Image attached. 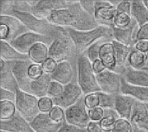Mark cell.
Wrapping results in <instances>:
<instances>
[{
	"label": "cell",
	"mask_w": 148,
	"mask_h": 132,
	"mask_svg": "<svg viewBox=\"0 0 148 132\" xmlns=\"http://www.w3.org/2000/svg\"><path fill=\"white\" fill-rule=\"evenodd\" d=\"M70 54V45L69 40L63 36H58L56 38L49 46V57L61 62L68 61V57Z\"/></svg>",
	"instance_id": "30bf717a"
},
{
	"label": "cell",
	"mask_w": 148,
	"mask_h": 132,
	"mask_svg": "<svg viewBox=\"0 0 148 132\" xmlns=\"http://www.w3.org/2000/svg\"><path fill=\"white\" fill-rule=\"evenodd\" d=\"M49 37L32 31H27L12 40L10 43L20 53L28 54L30 48L37 42L47 43Z\"/></svg>",
	"instance_id": "52a82bcc"
},
{
	"label": "cell",
	"mask_w": 148,
	"mask_h": 132,
	"mask_svg": "<svg viewBox=\"0 0 148 132\" xmlns=\"http://www.w3.org/2000/svg\"><path fill=\"white\" fill-rule=\"evenodd\" d=\"M147 56H148V54H147ZM148 67V59H147V67Z\"/></svg>",
	"instance_id": "db71d44e"
},
{
	"label": "cell",
	"mask_w": 148,
	"mask_h": 132,
	"mask_svg": "<svg viewBox=\"0 0 148 132\" xmlns=\"http://www.w3.org/2000/svg\"><path fill=\"white\" fill-rule=\"evenodd\" d=\"M88 116L90 121L93 122H101L104 118V109L98 106L94 109L88 110Z\"/></svg>",
	"instance_id": "60d3db41"
},
{
	"label": "cell",
	"mask_w": 148,
	"mask_h": 132,
	"mask_svg": "<svg viewBox=\"0 0 148 132\" xmlns=\"http://www.w3.org/2000/svg\"><path fill=\"white\" fill-rule=\"evenodd\" d=\"M1 132H7V131H1Z\"/></svg>",
	"instance_id": "91938a15"
},
{
	"label": "cell",
	"mask_w": 148,
	"mask_h": 132,
	"mask_svg": "<svg viewBox=\"0 0 148 132\" xmlns=\"http://www.w3.org/2000/svg\"><path fill=\"white\" fill-rule=\"evenodd\" d=\"M28 56L32 63L42 65L49 58V48L45 42H37L30 48Z\"/></svg>",
	"instance_id": "603a6c76"
},
{
	"label": "cell",
	"mask_w": 148,
	"mask_h": 132,
	"mask_svg": "<svg viewBox=\"0 0 148 132\" xmlns=\"http://www.w3.org/2000/svg\"><path fill=\"white\" fill-rule=\"evenodd\" d=\"M96 78L101 92L114 96L121 93L122 77L118 73L106 69L101 73L97 74Z\"/></svg>",
	"instance_id": "8992f818"
},
{
	"label": "cell",
	"mask_w": 148,
	"mask_h": 132,
	"mask_svg": "<svg viewBox=\"0 0 148 132\" xmlns=\"http://www.w3.org/2000/svg\"><path fill=\"white\" fill-rule=\"evenodd\" d=\"M121 118L114 109H104V118L100 122L103 131L112 132L116 121Z\"/></svg>",
	"instance_id": "83f0119b"
},
{
	"label": "cell",
	"mask_w": 148,
	"mask_h": 132,
	"mask_svg": "<svg viewBox=\"0 0 148 132\" xmlns=\"http://www.w3.org/2000/svg\"><path fill=\"white\" fill-rule=\"evenodd\" d=\"M1 131L7 132H35L29 123L18 112L10 120L1 121Z\"/></svg>",
	"instance_id": "8fae6325"
},
{
	"label": "cell",
	"mask_w": 148,
	"mask_h": 132,
	"mask_svg": "<svg viewBox=\"0 0 148 132\" xmlns=\"http://www.w3.org/2000/svg\"><path fill=\"white\" fill-rule=\"evenodd\" d=\"M32 62L30 61H21L14 62L13 74L20 90L30 93V84L32 80L29 76V68Z\"/></svg>",
	"instance_id": "9c48e42d"
},
{
	"label": "cell",
	"mask_w": 148,
	"mask_h": 132,
	"mask_svg": "<svg viewBox=\"0 0 148 132\" xmlns=\"http://www.w3.org/2000/svg\"><path fill=\"white\" fill-rule=\"evenodd\" d=\"M69 39L79 52H85L92 44L101 39H110L113 36V28L99 25L89 30H77L72 28L64 29Z\"/></svg>",
	"instance_id": "6da1fadb"
},
{
	"label": "cell",
	"mask_w": 148,
	"mask_h": 132,
	"mask_svg": "<svg viewBox=\"0 0 148 132\" xmlns=\"http://www.w3.org/2000/svg\"><path fill=\"white\" fill-rule=\"evenodd\" d=\"M66 123L79 130H86L90 118L88 116V110L84 103V96L81 98L75 105L65 110Z\"/></svg>",
	"instance_id": "277c9868"
},
{
	"label": "cell",
	"mask_w": 148,
	"mask_h": 132,
	"mask_svg": "<svg viewBox=\"0 0 148 132\" xmlns=\"http://www.w3.org/2000/svg\"><path fill=\"white\" fill-rule=\"evenodd\" d=\"M52 80L57 81L63 86H67L73 81L74 69L69 61H63L58 62L57 68L54 73L51 74Z\"/></svg>",
	"instance_id": "2e32d148"
},
{
	"label": "cell",
	"mask_w": 148,
	"mask_h": 132,
	"mask_svg": "<svg viewBox=\"0 0 148 132\" xmlns=\"http://www.w3.org/2000/svg\"><path fill=\"white\" fill-rule=\"evenodd\" d=\"M44 73H45L42 69V65L32 63L29 68V76L31 80H36L40 79Z\"/></svg>",
	"instance_id": "74e56055"
},
{
	"label": "cell",
	"mask_w": 148,
	"mask_h": 132,
	"mask_svg": "<svg viewBox=\"0 0 148 132\" xmlns=\"http://www.w3.org/2000/svg\"><path fill=\"white\" fill-rule=\"evenodd\" d=\"M38 101L39 99L35 95L23 92L19 88L16 90V110L29 123L34 121L41 113L38 107Z\"/></svg>",
	"instance_id": "3957f363"
},
{
	"label": "cell",
	"mask_w": 148,
	"mask_h": 132,
	"mask_svg": "<svg viewBox=\"0 0 148 132\" xmlns=\"http://www.w3.org/2000/svg\"><path fill=\"white\" fill-rule=\"evenodd\" d=\"M16 103L12 101L3 100L0 102V119L1 121H7L11 119L16 113Z\"/></svg>",
	"instance_id": "f1b7e54d"
},
{
	"label": "cell",
	"mask_w": 148,
	"mask_h": 132,
	"mask_svg": "<svg viewBox=\"0 0 148 132\" xmlns=\"http://www.w3.org/2000/svg\"><path fill=\"white\" fill-rule=\"evenodd\" d=\"M133 132H147V131H142V130H140V129H138V128H136V127H134V131Z\"/></svg>",
	"instance_id": "816d5d0a"
},
{
	"label": "cell",
	"mask_w": 148,
	"mask_h": 132,
	"mask_svg": "<svg viewBox=\"0 0 148 132\" xmlns=\"http://www.w3.org/2000/svg\"><path fill=\"white\" fill-rule=\"evenodd\" d=\"M138 41H148V22L140 27L136 37V42Z\"/></svg>",
	"instance_id": "ee69618b"
},
{
	"label": "cell",
	"mask_w": 148,
	"mask_h": 132,
	"mask_svg": "<svg viewBox=\"0 0 148 132\" xmlns=\"http://www.w3.org/2000/svg\"><path fill=\"white\" fill-rule=\"evenodd\" d=\"M77 131H79V129H77L74 126H71V125H68L67 123H65L62 126V128L58 131V132H75Z\"/></svg>",
	"instance_id": "f907efd6"
},
{
	"label": "cell",
	"mask_w": 148,
	"mask_h": 132,
	"mask_svg": "<svg viewBox=\"0 0 148 132\" xmlns=\"http://www.w3.org/2000/svg\"><path fill=\"white\" fill-rule=\"evenodd\" d=\"M100 60L103 62L108 70L116 71L117 61L113 41H108L102 45L100 51Z\"/></svg>",
	"instance_id": "d6986e66"
},
{
	"label": "cell",
	"mask_w": 148,
	"mask_h": 132,
	"mask_svg": "<svg viewBox=\"0 0 148 132\" xmlns=\"http://www.w3.org/2000/svg\"><path fill=\"white\" fill-rule=\"evenodd\" d=\"M118 13H123L131 15L132 12V2L131 1H121L116 8Z\"/></svg>",
	"instance_id": "7bdbcfd3"
},
{
	"label": "cell",
	"mask_w": 148,
	"mask_h": 132,
	"mask_svg": "<svg viewBox=\"0 0 148 132\" xmlns=\"http://www.w3.org/2000/svg\"><path fill=\"white\" fill-rule=\"evenodd\" d=\"M51 81V75L47 73H44L38 80H32L30 84V93L38 99L48 97V91Z\"/></svg>",
	"instance_id": "7402d4cb"
},
{
	"label": "cell",
	"mask_w": 148,
	"mask_h": 132,
	"mask_svg": "<svg viewBox=\"0 0 148 132\" xmlns=\"http://www.w3.org/2000/svg\"><path fill=\"white\" fill-rule=\"evenodd\" d=\"M64 124L53 122L49 113H40L30 123V125L35 132H58Z\"/></svg>",
	"instance_id": "5bb4252c"
},
{
	"label": "cell",
	"mask_w": 148,
	"mask_h": 132,
	"mask_svg": "<svg viewBox=\"0 0 148 132\" xmlns=\"http://www.w3.org/2000/svg\"><path fill=\"white\" fill-rule=\"evenodd\" d=\"M51 120L57 124H64L66 123V116H65V109L61 106L55 105L50 112L49 113Z\"/></svg>",
	"instance_id": "836d02e7"
},
{
	"label": "cell",
	"mask_w": 148,
	"mask_h": 132,
	"mask_svg": "<svg viewBox=\"0 0 148 132\" xmlns=\"http://www.w3.org/2000/svg\"><path fill=\"white\" fill-rule=\"evenodd\" d=\"M64 89H65V86L62 85L57 81L52 80L49 87L48 97L51 98L52 99H57L62 97V95L64 93Z\"/></svg>",
	"instance_id": "d6a6232c"
},
{
	"label": "cell",
	"mask_w": 148,
	"mask_h": 132,
	"mask_svg": "<svg viewBox=\"0 0 148 132\" xmlns=\"http://www.w3.org/2000/svg\"><path fill=\"white\" fill-rule=\"evenodd\" d=\"M57 66H58V62L56 61H55L54 59L52 58H48L42 64V69L44 71L45 73L47 74H52L56 72V68H57Z\"/></svg>",
	"instance_id": "f35d334b"
},
{
	"label": "cell",
	"mask_w": 148,
	"mask_h": 132,
	"mask_svg": "<svg viewBox=\"0 0 148 132\" xmlns=\"http://www.w3.org/2000/svg\"><path fill=\"white\" fill-rule=\"evenodd\" d=\"M132 17L136 21L139 26H143L148 22V10L144 1L136 0L132 1Z\"/></svg>",
	"instance_id": "cb8c5ba5"
},
{
	"label": "cell",
	"mask_w": 148,
	"mask_h": 132,
	"mask_svg": "<svg viewBox=\"0 0 148 132\" xmlns=\"http://www.w3.org/2000/svg\"><path fill=\"white\" fill-rule=\"evenodd\" d=\"M1 94H0V99L1 101L3 100H8V101H12L16 103V92H12L10 90H6L3 88L0 89Z\"/></svg>",
	"instance_id": "b9f144b4"
},
{
	"label": "cell",
	"mask_w": 148,
	"mask_h": 132,
	"mask_svg": "<svg viewBox=\"0 0 148 132\" xmlns=\"http://www.w3.org/2000/svg\"><path fill=\"white\" fill-rule=\"evenodd\" d=\"M134 49L148 54V41H138L134 46Z\"/></svg>",
	"instance_id": "f6af8a7d"
},
{
	"label": "cell",
	"mask_w": 148,
	"mask_h": 132,
	"mask_svg": "<svg viewBox=\"0 0 148 132\" xmlns=\"http://www.w3.org/2000/svg\"><path fill=\"white\" fill-rule=\"evenodd\" d=\"M77 83L84 95L101 92L93 64L85 54H80L77 60Z\"/></svg>",
	"instance_id": "7a4b0ae2"
},
{
	"label": "cell",
	"mask_w": 148,
	"mask_h": 132,
	"mask_svg": "<svg viewBox=\"0 0 148 132\" xmlns=\"http://www.w3.org/2000/svg\"><path fill=\"white\" fill-rule=\"evenodd\" d=\"M95 7H96V9H99V8H114V6L111 3V1H107V0H97V1H95Z\"/></svg>",
	"instance_id": "681fc988"
},
{
	"label": "cell",
	"mask_w": 148,
	"mask_h": 132,
	"mask_svg": "<svg viewBox=\"0 0 148 132\" xmlns=\"http://www.w3.org/2000/svg\"><path fill=\"white\" fill-rule=\"evenodd\" d=\"M122 78L131 86L148 87V71L146 69H134L130 67H127Z\"/></svg>",
	"instance_id": "9a60e30c"
},
{
	"label": "cell",
	"mask_w": 148,
	"mask_h": 132,
	"mask_svg": "<svg viewBox=\"0 0 148 132\" xmlns=\"http://www.w3.org/2000/svg\"><path fill=\"white\" fill-rule=\"evenodd\" d=\"M121 93L132 96L137 101L148 104V87L131 86L128 83H127L123 78L121 80Z\"/></svg>",
	"instance_id": "44dd1931"
},
{
	"label": "cell",
	"mask_w": 148,
	"mask_h": 132,
	"mask_svg": "<svg viewBox=\"0 0 148 132\" xmlns=\"http://www.w3.org/2000/svg\"><path fill=\"white\" fill-rule=\"evenodd\" d=\"M54 101L49 97H44L42 99H39L38 101V107L41 113H49L54 105Z\"/></svg>",
	"instance_id": "d590c367"
},
{
	"label": "cell",
	"mask_w": 148,
	"mask_h": 132,
	"mask_svg": "<svg viewBox=\"0 0 148 132\" xmlns=\"http://www.w3.org/2000/svg\"><path fill=\"white\" fill-rule=\"evenodd\" d=\"M79 3L82 9L86 13L95 18V12H96L95 1H79Z\"/></svg>",
	"instance_id": "ab89813d"
},
{
	"label": "cell",
	"mask_w": 148,
	"mask_h": 132,
	"mask_svg": "<svg viewBox=\"0 0 148 132\" xmlns=\"http://www.w3.org/2000/svg\"><path fill=\"white\" fill-rule=\"evenodd\" d=\"M98 96L100 99L99 106L103 109H114L115 105V96L108 94L102 92H98Z\"/></svg>",
	"instance_id": "1f68e13d"
},
{
	"label": "cell",
	"mask_w": 148,
	"mask_h": 132,
	"mask_svg": "<svg viewBox=\"0 0 148 132\" xmlns=\"http://www.w3.org/2000/svg\"><path fill=\"white\" fill-rule=\"evenodd\" d=\"M86 132H103V129L100 122L90 121L88 127L86 128Z\"/></svg>",
	"instance_id": "bcb514c9"
},
{
	"label": "cell",
	"mask_w": 148,
	"mask_h": 132,
	"mask_svg": "<svg viewBox=\"0 0 148 132\" xmlns=\"http://www.w3.org/2000/svg\"><path fill=\"white\" fill-rule=\"evenodd\" d=\"M136 101L137 100L132 96L119 93L115 96L114 110L117 112L121 118L130 121L133 113V109Z\"/></svg>",
	"instance_id": "7c38bea8"
},
{
	"label": "cell",
	"mask_w": 148,
	"mask_h": 132,
	"mask_svg": "<svg viewBox=\"0 0 148 132\" xmlns=\"http://www.w3.org/2000/svg\"><path fill=\"white\" fill-rule=\"evenodd\" d=\"M79 132H84V131H80ZM85 132H86V131H85Z\"/></svg>",
	"instance_id": "680465c9"
},
{
	"label": "cell",
	"mask_w": 148,
	"mask_h": 132,
	"mask_svg": "<svg viewBox=\"0 0 148 132\" xmlns=\"http://www.w3.org/2000/svg\"><path fill=\"white\" fill-rule=\"evenodd\" d=\"M113 43L115 49V55H116V61H117V67H123L128 64V59L130 54L132 52V48L122 43H120L114 40H113Z\"/></svg>",
	"instance_id": "484cf974"
},
{
	"label": "cell",
	"mask_w": 148,
	"mask_h": 132,
	"mask_svg": "<svg viewBox=\"0 0 148 132\" xmlns=\"http://www.w3.org/2000/svg\"><path fill=\"white\" fill-rule=\"evenodd\" d=\"M83 94L84 93L78 83L72 81L70 84L65 86L64 93L62 97L57 99H53V101L55 105L61 106L66 110L75 105L81 98H82Z\"/></svg>",
	"instance_id": "ba28073f"
},
{
	"label": "cell",
	"mask_w": 148,
	"mask_h": 132,
	"mask_svg": "<svg viewBox=\"0 0 148 132\" xmlns=\"http://www.w3.org/2000/svg\"><path fill=\"white\" fill-rule=\"evenodd\" d=\"M84 103L88 110L94 109L99 106L100 105V99L97 93H89L87 95H84Z\"/></svg>",
	"instance_id": "8d00e7d4"
},
{
	"label": "cell",
	"mask_w": 148,
	"mask_h": 132,
	"mask_svg": "<svg viewBox=\"0 0 148 132\" xmlns=\"http://www.w3.org/2000/svg\"><path fill=\"white\" fill-rule=\"evenodd\" d=\"M117 14L115 8H99L96 9L95 19L100 22L101 25L114 28V19Z\"/></svg>",
	"instance_id": "d4e9b609"
},
{
	"label": "cell",
	"mask_w": 148,
	"mask_h": 132,
	"mask_svg": "<svg viewBox=\"0 0 148 132\" xmlns=\"http://www.w3.org/2000/svg\"><path fill=\"white\" fill-rule=\"evenodd\" d=\"M9 36H10L9 27L5 24H0V39H1V41L8 42Z\"/></svg>",
	"instance_id": "c3c4849f"
},
{
	"label": "cell",
	"mask_w": 148,
	"mask_h": 132,
	"mask_svg": "<svg viewBox=\"0 0 148 132\" xmlns=\"http://www.w3.org/2000/svg\"><path fill=\"white\" fill-rule=\"evenodd\" d=\"M82 131V130H79V131H75V132H79V131Z\"/></svg>",
	"instance_id": "6f0895ef"
},
{
	"label": "cell",
	"mask_w": 148,
	"mask_h": 132,
	"mask_svg": "<svg viewBox=\"0 0 148 132\" xmlns=\"http://www.w3.org/2000/svg\"><path fill=\"white\" fill-rule=\"evenodd\" d=\"M134 126L129 120L119 118L113 129L112 132H133Z\"/></svg>",
	"instance_id": "e575fe53"
},
{
	"label": "cell",
	"mask_w": 148,
	"mask_h": 132,
	"mask_svg": "<svg viewBox=\"0 0 148 132\" xmlns=\"http://www.w3.org/2000/svg\"><path fill=\"white\" fill-rule=\"evenodd\" d=\"M147 54L133 48L128 59V67L134 69H144L147 63Z\"/></svg>",
	"instance_id": "4316f807"
},
{
	"label": "cell",
	"mask_w": 148,
	"mask_h": 132,
	"mask_svg": "<svg viewBox=\"0 0 148 132\" xmlns=\"http://www.w3.org/2000/svg\"><path fill=\"white\" fill-rule=\"evenodd\" d=\"M144 69H146V70H147V71H148V67H145Z\"/></svg>",
	"instance_id": "11a10c76"
},
{
	"label": "cell",
	"mask_w": 148,
	"mask_h": 132,
	"mask_svg": "<svg viewBox=\"0 0 148 132\" xmlns=\"http://www.w3.org/2000/svg\"><path fill=\"white\" fill-rule=\"evenodd\" d=\"M111 41L110 39H101L97 41L96 42H95L94 44H92L86 51H85V55L88 57V59L93 63L95 61L100 59V51L101 48L102 47V45L108 42Z\"/></svg>",
	"instance_id": "f546056e"
},
{
	"label": "cell",
	"mask_w": 148,
	"mask_h": 132,
	"mask_svg": "<svg viewBox=\"0 0 148 132\" xmlns=\"http://www.w3.org/2000/svg\"><path fill=\"white\" fill-rule=\"evenodd\" d=\"M0 24H5L9 27L10 36L8 39V42H10L12 40H14L17 36L29 31L28 29L22 23V22L17 17H16L15 16H11V15L1 16Z\"/></svg>",
	"instance_id": "e0dca14e"
},
{
	"label": "cell",
	"mask_w": 148,
	"mask_h": 132,
	"mask_svg": "<svg viewBox=\"0 0 148 132\" xmlns=\"http://www.w3.org/2000/svg\"><path fill=\"white\" fill-rule=\"evenodd\" d=\"M11 16L17 17L29 31L47 36L48 34L53 30L54 25H52L47 19L39 18L31 12L13 11Z\"/></svg>",
	"instance_id": "5b68a950"
},
{
	"label": "cell",
	"mask_w": 148,
	"mask_h": 132,
	"mask_svg": "<svg viewBox=\"0 0 148 132\" xmlns=\"http://www.w3.org/2000/svg\"><path fill=\"white\" fill-rule=\"evenodd\" d=\"M13 66H14V62L11 61L4 62L3 67L0 69V75H1L0 82H1V88L16 93L19 87L15 79V76L13 74Z\"/></svg>",
	"instance_id": "ac0fdd59"
},
{
	"label": "cell",
	"mask_w": 148,
	"mask_h": 132,
	"mask_svg": "<svg viewBox=\"0 0 148 132\" xmlns=\"http://www.w3.org/2000/svg\"><path fill=\"white\" fill-rule=\"evenodd\" d=\"M103 132H108V131H103Z\"/></svg>",
	"instance_id": "94428289"
},
{
	"label": "cell",
	"mask_w": 148,
	"mask_h": 132,
	"mask_svg": "<svg viewBox=\"0 0 148 132\" xmlns=\"http://www.w3.org/2000/svg\"><path fill=\"white\" fill-rule=\"evenodd\" d=\"M144 3H145L146 7L147 8V10H148V0H147V1H144Z\"/></svg>",
	"instance_id": "f5cc1de1"
},
{
	"label": "cell",
	"mask_w": 148,
	"mask_h": 132,
	"mask_svg": "<svg viewBox=\"0 0 148 132\" xmlns=\"http://www.w3.org/2000/svg\"><path fill=\"white\" fill-rule=\"evenodd\" d=\"M130 122L134 127L148 132V109L145 103L136 101Z\"/></svg>",
	"instance_id": "4fadbf2b"
},
{
	"label": "cell",
	"mask_w": 148,
	"mask_h": 132,
	"mask_svg": "<svg viewBox=\"0 0 148 132\" xmlns=\"http://www.w3.org/2000/svg\"><path fill=\"white\" fill-rule=\"evenodd\" d=\"M147 105V109H148V104H146Z\"/></svg>",
	"instance_id": "9f6ffc18"
},
{
	"label": "cell",
	"mask_w": 148,
	"mask_h": 132,
	"mask_svg": "<svg viewBox=\"0 0 148 132\" xmlns=\"http://www.w3.org/2000/svg\"><path fill=\"white\" fill-rule=\"evenodd\" d=\"M134 21V19L132 17L131 15L117 12L114 19V27L118 29H127L133 24Z\"/></svg>",
	"instance_id": "4dcf8cb0"
},
{
	"label": "cell",
	"mask_w": 148,
	"mask_h": 132,
	"mask_svg": "<svg viewBox=\"0 0 148 132\" xmlns=\"http://www.w3.org/2000/svg\"><path fill=\"white\" fill-rule=\"evenodd\" d=\"M93 64V69H94V72L95 73V74H100L102 72H104L107 68L105 67V65L103 64V62L99 59L97 61H95V62L92 63Z\"/></svg>",
	"instance_id": "7dc6e473"
},
{
	"label": "cell",
	"mask_w": 148,
	"mask_h": 132,
	"mask_svg": "<svg viewBox=\"0 0 148 132\" xmlns=\"http://www.w3.org/2000/svg\"><path fill=\"white\" fill-rule=\"evenodd\" d=\"M1 59L4 61H29L28 54H24L16 50L10 42L5 41H1Z\"/></svg>",
	"instance_id": "ffe728a7"
}]
</instances>
